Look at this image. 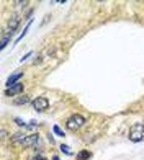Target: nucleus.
I'll use <instances>...</instances> for the list:
<instances>
[{"label":"nucleus","mask_w":144,"mask_h":160,"mask_svg":"<svg viewBox=\"0 0 144 160\" xmlns=\"http://www.w3.org/2000/svg\"><path fill=\"white\" fill-rule=\"evenodd\" d=\"M144 139V124L142 122H136L129 129V141L131 142H141Z\"/></svg>","instance_id":"1"},{"label":"nucleus","mask_w":144,"mask_h":160,"mask_svg":"<svg viewBox=\"0 0 144 160\" xmlns=\"http://www.w3.org/2000/svg\"><path fill=\"white\" fill-rule=\"evenodd\" d=\"M84 124H85V118L80 116V114H72L70 118H67V121H66V128L69 131H77V129H80Z\"/></svg>","instance_id":"2"},{"label":"nucleus","mask_w":144,"mask_h":160,"mask_svg":"<svg viewBox=\"0 0 144 160\" xmlns=\"http://www.w3.org/2000/svg\"><path fill=\"white\" fill-rule=\"evenodd\" d=\"M48 106H49V101L46 97H38L33 101V108L36 111H44V110H48Z\"/></svg>","instance_id":"3"},{"label":"nucleus","mask_w":144,"mask_h":160,"mask_svg":"<svg viewBox=\"0 0 144 160\" xmlns=\"http://www.w3.org/2000/svg\"><path fill=\"white\" fill-rule=\"evenodd\" d=\"M21 92H23V83H17V85L10 87V88H7L5 95L7 97H17V95H20Z\"/></svg>","instance_id":"4"},{"label":"nucleus","mask_w":144,"mask_h":160,"mask_svg":"<svg viewBox=\"0 0 144 160\" xmlns=\"http://www.w3.org/2000/svg\"><path fill=\"white\" fill-rule=\"evenodd\" d=\"M38 142H39V136L38 134H30V136H26L23 145L25 147H33V145H36Z\"/></svg>","instance_id":"5"},{"label":"nucleus","mask_w":144,"mask_h":160,"mask_svg":"<svg viewBox=\"0 0 144 160\" xmlns=\"http://www.w3.org/2000/svg\"><path fill=\"white\" fill-rule=\"evenodd\" d=\"M18 25H20V17H18V15H13V17L8 20V31H10V34H12L13 31H17Z\"/></svg>","instance_id":"6"},{"label":"nucleus","mask_w":144,"mask_h":160,"mask_svg":"<svg viewBox=\"0 0 144 160\" xmlns=\"http://www.w3.org/2000/svg\"><path fill=\"white\" fill-rule=\"evenodd\" d=\"M23 77V72H17V74H13V75H10L8 78H7V87H13V85H17V82Z\"/></svg>","instance_id":"7"},{"label":"nucleus","mask_w":144,"mask_h":160,"mask_svg":"<svg viewBox=\"0 0 144 160\" xmlns=\"http://www.w3.org/2000/svg\"><path fill=\"white\" fill-rule=\"evenodd\" d=\"M25 139H26V136H25L23 132H15V134L12 136V142H13V144H18V142L23 144Z\"/></svg>","instance_id":"8"},{"label":"nucleus","mask_w":144,"mask_h":160,"mask_svg":"<svg viewBox=\"0 0 144 160\" xmlns=\"http://www.w3.org/2000/svg\"><path fill=\"white\" fill-rule=\"evenodd\" d=\"M30 103V97L26 95H20L18 98H13V105H26Z\"/></svg>","instance_id":"9"},{"label":"nucleus","mask_w":144,"mask_h":160,"mask_svg":"<svg viewBox=\"0 0 144 160\" xmlns=\"http://www.w3.org/2000/svg\"><path fill=\"white\" fill-rule=\"evenodd\" d=\"M90 157H92V154L89 150H82V152H79V154H77V160H87Z\"/></svg>","instance_id":"10"},{"label":"nucleus","mask_w":144,"mask_h":160,"mask_svg":"<svg viewBox=\"0 0 144 160\" xmlns=\"http://www.w3.org/2000/svg\"><path fill=\"white\" fill-rule=\"evenodd\" d=\"M31 23H33V20H31V18H30V21H28V25H26V26H25V30H23V33H21V34H20V36H18V38H17V39H15V42H18V41H20V39H21V38H25V34H26V33H28V30H30V26H31Z\"/></svg>","instance_id":"11"},{"label":"nucleus","mask_w":144,"mask_h":160,"mask_svg":"<svg viewBox=\"0 0 144 160\" xmlns=\"http://www.w3.org/2000/svg\"><path fill=\"white\" fill-rule=\"evenodd\" d=\"M53 132H54L56 136H59V137H64V131H62L59 126H57V124H54V126H53Z\"/></svg>","instance_id":"12"},{"label":"nucleus","mask_w":144,"mask_h":160,"mask_svg":"<svg viewBox=\"0 0 144 160\" xmlns=\"http://www.w3.org/2000/svg\"><path fill=\"white\" fill-rule=\"evenodd\" d=\"M8 41H10V36L3 34V36H2V44H0V49H5V46L8 44Z\"/></svg>","instance_id":"13"},{"label":"nucleus","mask_w":144,"mask_h":160,"mask_svg":"<svg viewBox=\"0 0 144 160\" xmlns=\"http://www.w3.org/2000/svg\"><path fill=\"white\" fill-rule=\"evenodd\" d=\"M15 122H17L18 126H21V128H28V126H30V124H26V122L23 119H20V118H15Z\"/></svg>","instance_id":"14"},{"label":"nucleus","mask_w":144,"mask_h":160,"mask_svg":"<svg viewBox=\"0 0 144 160\" xmlns=\"http://www.w3.org/2000/svg\"><path fill=\"white\" fill-rule=\"evenodd\" d=\"M59 149H61V152H64V154H67V155H70V150H69V147H67V145H64V144H62V145H61Z\"/></svg>","instance_id":"15"},{"label":"nucleus","mask_w":144,"mask_h":160,"mask_svg":"<svg viewBox=\"0 0 144 160\" xmlns=\"http://www.w3.org/2000/svg\"><path fill=\"white\" fill-rule=\"evenodd\" d=\"M33 56V51H30V52H28L26 56H23V57H21V59H20V62H25L26 59H28V57H31Z\"/></svg>","instance_id":"16"},{"label":"nucleus","mask_w":144,"mask_h":160,"mask_svg":"<svg viewBox=\"0 0 144 160\" xmlns=\"http://www.w3.org/2000/svg\"><path fill=\"white\" fill-rule=\"evenodd\" d=\"M33 160H46V158H44V157H41V155H38V157H34Z\"/></svg>","instance_id":"17"},{"label":"nucleus","mask_w":144,"mask_h":160,"mask_svg":"<svg viewBox=\"0 0 144 160\" xmlns=\"http://www.w3.org/2000/svg\"><path fill=\"white\" fill-rule=\"evenodd\" d=\"M53 160H59V157H53Z\"/></svg>","instance_id":"18"}]
</instances>
